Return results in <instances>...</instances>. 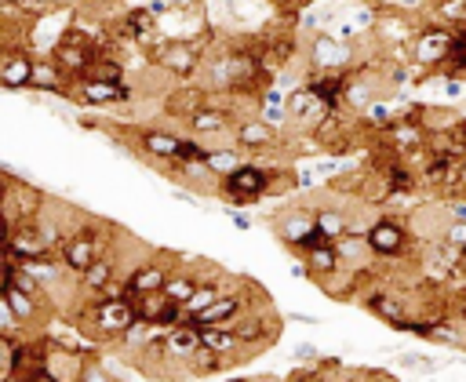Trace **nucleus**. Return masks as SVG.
Masks as SVG:
<instances>
[{"mask_svg": "<svg viewBox=\"0 0 466 382\" xmlns=\"http://www.w3.org/2000/svg\"><path fill=\"white\" fill-rule=\"evenodd\" d=\"M328 106L309 91V87H299L291 98H288V116L291 120H309V116H324Z\"/></svg>", "mask_w": 466, "mask_h": 382, "instance_id": "nucleus-24", "label": "nucleus"}, {"mask_svg": "<svg viewBox=\"0 0 466 382\" xmlns=\"http://www.w3.org/2000/svg\"><path fill=\"white\" fill-rule=\"evenodd\" d=\"M277 236H280L288 247H295L299 255L309 251L313 244H324V240L317 236V229H313V211H306V207H291V211L277 215Z\"/></svg>", "mask_w": 466, "mask_h": 382, "instance_id": "nucleus-4", "label": "nucleus"}, {"mask_svg": "<svg viewBox=\"0 0 466 382\" xmlns=\"http://www.w3.org/2000/svg\"><path fill=\"white\" fill-rule=\"evenodd\" d=\"M448 62H451V73L459 76L462 69H466V33L462 36H455V44H451V55H448Z\"/></svg>", "mask_w": 466, "mask_h": 382, "instance_id": "nucleus-36", "label": "nucleus"}, {"mask_svg": "<svg viewBox=\"0 0 466 382\" xmlns=\"http://www.w3.org/2000/svg\"><path fill=\"white\" fill-rule=\"evenodd\" d=\"M233 142H237V149H266V146H273V124L244 120V124H237Z\"/></svg>", "mask_w": 466, "mask_h": 382, "instance_id": "nucleus-21", "label": "nucleus"}, {"mask_svg": "<svg viewBox=\"0 0 466 382\" xmlns=\"http://www.w3.org/2000/svg\"><path fill=\"white\" fill-rule=\"evenodd\" d=\"M400 364H404V367H415V371H430V367H437L430 357H415V353H408Z\"/></svg>", "mask_w": 466, "mask_h": 382, "instance_id": "nucleus-38", "label": "nucleus"}, {"mask_svg": "<svg viewBox=\"0 0 466 382\" xmlns=\"http://www.w3.org/2000/svg\"><path fill=\"white\" fill-rule=\"evenodd\" d=\"M335 251H339V262H342V266H360L364 258H371V255H368V244H364V233H360V236L346 233L342 240H335Z\"/></svg>", "mask_w": 466, "mask_h": 382, "instance_id": "nucleus-27", "label": "nucleus"}, {"mask_svg": "<svg viewBox=\"0 0 466 382\" xmlns=\"http://www.w3.org/2000/svg\"><path fill=\"white\" fill-rule=\"evenodd\" d=\"M368 120L386 127V124H390V109H386V106H371V109H368Z\"/></svg>", "mask_w": 466, "mask_h": 382, "instance_id": "nucleus-39", "label": "nucleus"}, {"mask_svg": "<svg viewBox=\"0 0 466 382\" xmlns=\"http://www.w3.org/2000/svg\"><path fill=\"white\" fill-rule=\"evenodd\" d=\"M80 98L91 106H113V102H127V87L124 84H106V80H84L80 76Z\"/></svg>", "mask_w": 466, "mask_h": 382, "instance_id": "nucleus-20", "label": "nucleus"}, {"mask_svg": "<svg viewBox=\"0 0 466 382\" xmlns=\"http://www.w3.org/2000/svg\"><path fill=\"white\" fill-rule=\"evenodd\" d=\"M444 244L466 255V222H448L444 226Z\"/></svg>", "mask_w": 466, "mask_h": 382, "instance_id": "nucleus-33", "label": "nucleus"}, {"mask_svg": "<svg viewBox=\"0 0 466 382\" xmlns=\"http://www.w3.org/2000/svg\"><path fill=\"white\" fill-rule=\"evenodd\" d=\"M455 193H466V156H459V167H455Z\"/></svg>", "mask_w": 466, "mask_h": 382, "instance_id": "nucleus-40", "label": "nucleus"}, {"mask_svg": "<svg viewBox=\"0 0 466 382\" xmlns=\"http://www.w3.org/2000/svg\"><path fill=\"white\" fill-rule=\"evenodd\" d=\"M342 269L335 244H313L309 251H302V273L313 280H331Z\"/></svg>", "mask_w": 466, "mask_h": 382, "instance_id": "nucleus-10", "label": "nucleus"}, {"mask_svg": "<svg viewBox=\"0 0 466 382\" xmlns=\"http://www.w3.org/2000/svg\"><path fill=\"white\" fill-rule=\"evenodd\" d=\"M186 364H189V371H193V375H215V371H222V364H226V360H222V357H215L211 349L197 346V353H193Z\"/></svg>", "mask_w": 466, "mask_h": 382, "instance_id": "nucleus-31", "label": "nucleus"}, {"mask_svg": "<svg viewBox=\"0 0 466 382\" xmlns=\"http://www.w3.org/2000/svg\"><path fill=\"white\" fill-rule=\"evenodd\" d=\"M313 229H317V236L324 244H335V240H342L350 233V218L339 207H317L313 211Z\"/></svg>", "mask_w": 466, "mask_h": 382, "instance_id": "nucleus-17", "label": "nucleus"}, {"mask_svg": "<svg viewBox=\"0 0 466 382\" xmlns=\"http://www.w3.org/2000/svg\"><path fill=\"white\" fill-rule=\"evenodd\" d=\"M167 266H160V262H142V266H135L131 273H127V280H124V295L135 302V298H146V295H160V287H164V280H167Z\"/></svg>", "mask_w": 466, "mask_h": 382, "instance_id": "nucleus-6", "label": "nucleus"}, {"mask_svg": "<svg viewBox=\"0 0 466 382\" xmlns=\"http://www.w3.org/2000/svg\"><path fill=\"white\" fill-rule=\"evenodd\" d=\"M197 284H200V276H197V273H189V269H175V273H167V280H164L160 295H164L171 306H182V309H186V302L193 298Z\"/></svg>", "mask_w": 466, "mask_h": 382, "instance_id": "nucleus-18", "label": "nucleus"}, {"mask_svg": "<svg viewBox=\"0 0 466 382\" xmlns=\"http://www.w3.org/2000/svg\"><path fill=\"white\" fill-rule=\"evenodd\" d=\"M29 84H33V87H47V91H55V87L62 84V76H58V69H55L51 62H36V65L29 69Z\"/></svg>", "mask_w": 466, "mask_h": 382, "instance_id": "nucleus-32", "label": "nucleus"}, {"mask_svg": "<svg viewBox=\"0 0 466 382\" xmlns=\"http://www.w3.org/2000/svg\"><path fill=\"white\" fill-rule=\"evenodd\" d=\"M0 295H4V302H7V309H11V317L18 324H29L36 317V298L33 295H25V291H18L11 284H0Z\"/></svg>", "mask_w": 466, "mask_h": 382, "instance_id": "nucleus-25", "label": "nucleus"}, {"mask_svg": "<svg viewBox=\"0 0 466 382\" xmlns=\"http://www.w3.org/2000/svg\"><path fill=\"white\" fill-rule=\"evenodd\" d=\"M4 273H7V262L0 258V284H4Z\"/></svg>", "mask_w": 466, "mask_h": 382, "instance_id": "nucleus-41", "label": "nucleus"}, {"mask_svg": "<svg viewBox=\"0 0 466 382\" xmlns=\"http://www.w3.org/2000/svg\"><path fill=\"white\" fill-rule=\"evenodd\" d=\"M138 142H142V149L149 153V156H157V160H178L182 156V146H186V135H175V131H164V127H146L142 135H138Z\"/></svg>", "mask_w": 466, "mask_h": 382, "instance_id": "nucleus-8", "label": "nucleus"}, {"mask_svg": "<svg viewBox=\"0 0 466 382\" xmlns=\"http://www.w3.org/2000/svg\"><path fill=\"white\" fill-rule=\"evenodd\" d=\"M87 317L98 335H124L135 324V302L124 295H98L87 306Z\"/></svg>", "mask_w": 466, "mask_h": 382, "instance_id": "nucleus-2", "label": "nucleus"}, {"mask_svg": "<svg viewBox=\"0 0 466 382\" xmlns=\"http://www.w3.org/2000/svg\"><path fill=\"white\" fill-rule=\"evenodd\" d=\"M222 295H226V291H222V284H218V280H200V284H197V291H193V298L186 302V309H182V313H186V317H193V313L208 309L215 298H222Z\"/></svg>", "mask_w": 466, "mask_h": 382, "instance_id": "nucleus-28", "label": "nucleus"}, {"mask_svg": "<svg viewBox=\"0 0 466 382\" xmlns=\"http://www.w3.org/2000/svg\"><path fill=\"white\" fill-rule=\"evenodd\" d=\"M240 164H244V160H240L237 149H208V153H204V167H208V175H218V178H229Z\"/></svg>", "mask_w": 466, "mask_h": 382, "instance_id": "nucleus-26", "label": "nucleus"}, {"mask_svg": "<svg viewBox=\"0 0 466 382\" xmlns=\"http://www.w3.org/2000/svg\"><path fill=\"white\" fill-rule=\"evenodd\" d=\"M127 29H131L135 36H146V33L153 29V11H131V15H127Z\"/></svg>", "mask_w": 466, "mask_h": 382, "instance_id": "nucleus-34", "label": "nucleus"}, {"mask_svg": "<svg viewBox=\"0 0 466 382\" xmlns=\"http://www.w3.org/2000/svg\"><path fill=\"white\" fill-rule=\"evenodd\" d=\"M451 44H455V36H451L448 29H426V33L415 40V62H419V65H437V62H448Z\"/></svg>", "mask_w": 466, "mask_h": 382, "instance_id": "nucleus-9", "label": "nucleus"}, {"mask_svg": "<svg viewBox=\"0 0 466 382\" xmlns=\"http://www.w3.org/2000/svg\"><path fill=\"white\" fill-rule=\"evenodd\" d=\"M106 251H102V244H98V236H95V229H80V233H73V236H66L62 244H58V258H62V266L69 269V273H84L95 258H102Z\"/></svg>", "mask_w": 466, "mask_h": 382, "instance_id": "nucleus-5", "label": "nucleus"}, {"mask_svg": "<svg viewBox=\"0 0 466 382\" xmlns=\"http://www.w3.org/2000/svg\"><path fill=\"white\" fill-rule=\"evenodd\" d=\"M364 306H368L379 320H386L390 327H397V331H408V327H411V320H415V317H411V309H408L397 295H390V291H371Z\"/></svg>", "mask_w": 466, "mask_h": 382, "instance_id": "nucleus-7", "label": "nucleus"}, {"mask_svg": "<svg viewBox=\"0 0 466 382\" xmlns=\"http://www.w3.org/2000/svg\"><path fill=\"white\" fill-rule=\"evenodd\" d=\"M269 193V171L262 164H240L229 178H222V196L233 204H251Z\"/></svg>", "mask_w": 466, "mask_h": 382, "instance_id": "nucleus-3", "label": "nucleus"}, {"mask_svg": "<svg viewBox=\"0 0 466 382\" xmlns=\"http://www.w3.org/2000/svg\"><path fill=\"white\" fill-rule=\"evenodd\" d=\"M197 346H200V327H193L189 320L164 331V357H171V360H189L197 353Z\"/></svg>", "mask_w": 466, "mask_h": 382, "instance_id": "nucleus-11", "label": "nucleus"}, {"mask_svg": "<svg viewBox=\"0 0 466 382\" xmlns=\"http://www.w3.org/2000/svg\"><path fill=\"white\" fill-rule=\"evenodd\" d=\"M233 331H237L240 346H248V349H255V346H269V338H273V327H269L266 313H255V309H248V313L233 324Z\"/></svg>", "mask_w": 466, "mask_h": 382, "instance_id": "nucleus-14", "label": "nucleus"}, {"mask_svg": "<svg viewBox=\"0 0 466 382\" xmlns=\"http://www.w3.org/2000/svg\"><path fill=\"white\" fill-rule=\"evenodd\" d=\"M22 324L11 317V309H7V302H4V295H0V338H7V335H15ZM11 342V338H7Z\"/></svg>", "mask_w": 466, "mask_h": 382, "instance_id": "nucleus-37", "label": "nucleus"}, {"mask_svg": "<svg viewBox=\"0 0 466 382\" xmlns=\"http://www.w3.org/2000/svg\"><path fill=\"white\" fill-rule=\"evenodd\" d=\"M277 4H288V0H277Z\"/></svg>", "mask_w": 466, "mask_h": 382, "instance_id": "nucleus-42", "label": "nucleus"}, {"mask_svg": "<svg viewBox=\"0 0 466 382\" xmlns=\"http://www.w3.org/2000/svg\"><path fill=\"white\" fill-rule=\"evenodd\" d=\"M186 120H189V127H193L197 135H222V131L229 127V113H226L222 106H200V109L189 113Z\"/></svg>", "mask_w": 466, "mask_h": 382, "instance_id": "nucleus-22", "label": "nucleus"}, {"mask_svg": "<svg viewBox=\"0 0 466 382\" xmlns=\"http://www.w3.org/2000/svg\"><path fill=\"white\" fill-rule=\"evenodd\" d=\"M153 62L164 65V69L175 73V76H189V73L197 69L200 55H197V47H189V44H164V47H157Z\"/></svg>", "mask_w": 466, "mask_h": 382, "instance_id": "nucleus-12", "label": "nucleus"}, {"mask_svg": "<svg viewBox=\"0 0 466 382\" xmlns=\"http://www.w3.org/2000/svg\"><path fill=\"white\" fill-rule=\"evenodd\" d=\"M200 346L204 349H211L215 357H240V338H237V331L233 327H200Z\"/></svg>", "mask_w": 466, "mask_h": 382, "instance_id": "nucleus-19", "label": "nucleus"}, {"mask_svg": "<svg viewBox=\"0 0 466 382\" xmlns=\"http://www.w3.org/2000/svg\"><path fill=\"white\" fill-rule=\"evenodd\" d=\"M364 244H368V255H371L375 262H397V258H404V255L415 247V236H411V229H408L400 218L379 215L375 222H368Z\"/></svg>", "mask_w": 466, "mask_h": 382, "instance_id": "nucleus-1", "label": "nucleus"}, {"mask_svg": "<svg viewBox=\"0 0 466 382\" xmlns=\"http://www.w3.org/2000/svg\"><path fill=\"white\" fill-rule=\"evenodd\" d=\"M55 55H58V65H62V69H73V73H87L91 62H95L91 44H87L84 36H76V33H69V36L58 44Z\"/></svg>", "mask_w": 466, "mask_h": 382, "instance_id": "nucleus-13", "label": "nucleus"}, {"mask_svg": "<svg viewBox=\"0 0 466 382\" xmlns=\"http://www.w3.org/2000/svg\"><path fill=\"white\" fill-rule=\"evenodd\" d=\"M433 15L444 25H466V0H433Z\"/></svg>", "mask_w": 466, "mask_h": 382, "instance_id": "nucleus-29", "label": "nucleus"}, {"mask_svg": "<svg viewBox=\"0 0 466 382\" xmlns=\"http://www.w3.org/2000/svg\"><path fill=\"white\" fill-rule=\"evenodd\" d=\"M346 62H350V51H346L342 44H335L331 36H317V40H313V65H320V69H339V73H342Z\"/></svg>", "mask_w": 466, "mask_h": 382, "instance_id": "nucleus-23", "label": "nucleus"}, {"mask_svg": "<svg viewBox=\"0 0 466 382\" xmlns=\"http://www.w3.org/2000/svg\"><path fill=\"white\" fill-rule=\"evenodd\" d=\"M76 382H113V375H109L102 364H80Z\"/></svg>", "mask_w": 466, "mask_h": 382, "instance_id": "nucleus-35", "label": "nucleus"}, {"mask_svg": "<svg viewBox=\"0 0 466 382\" xmlns=\"http://www.w3.org/2000/svg\"><path fill=\"white\" fill-rule=\"evenodd\" d=\"M29 69H33V62L11 58V62L4 65V73H0V84H4V87H25V84H29Z\"/></svg>", "mask_w": 466, "mask_h": 382, "instance_id": "nucleus-30", "label": "nucleus"}, {"mask_svg": "<svg viewBox=\"0 0 466 382\" xmlns=\"http://www.w3.org/2000/svg\"><path fill=\"white\" fill-rule=\"evenodd\" d=\"M80 284H84V291H91V295H109V291L116 287V266H113V258H109V255L95 258V262L80 273Z\"/></svg>", "mask_w": 466, "mask_h": 382, "instance_id": "nucleus-16", "label": "nucleus"}, {"mask_svg": "<svg viewBox=\"0 0 466 382\" xmlns=\"http://www.w3.org/2000/svg\"><path fill=\"white\" fill-rule=\"evenodd\" d=\"M382 142H390L397 153H411V149L422 146V127H419L415 116L411 120H390L382 127Z\"/></svg>", "mask_w": 466, "mask_h": 382, "instance_id": "nucleus-15", "label": "nucleus"}]
</instances>
